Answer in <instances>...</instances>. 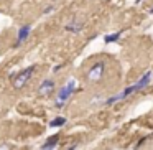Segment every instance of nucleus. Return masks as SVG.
Segmentation results:
<instances>
[{"label":"nucleus","instance_id":"nucleus-10","mask_svg":"<svg viewBox=\"0 0 153 150\" xmlns=\"http://www.w3.org/2000/svg\"><path fill=\"white\" fill-rule=\"evenodd\" d=\"M66 122H68V119H66V117H63V116H58V117H54V119L50 122V127H53V129H58V127H63V125H66Z\"/></svg>","mask_w":153,"mask_h":150},{"label":"nucleus","instance_id":"nucleus-14","mask_svg":"<svg viewBox=\"0 0 153 150\" xmlns=\"http://www.w3.org/2000/svg\"><path fill=\"white\" fill-rule=\"evenodd\" d=\"M0 150H10V147L8 145H0Z\"/></svg>","mask_w":153,"mask_h":150},{"label":"nucleus","instance_id":"nucleus-3","mask_svg":"<svg viewBox=\"0 0 153 150\" xmlns=\"http://www.w3.org/2000/svg\"><path fill=\"white\" fill-rule=\"evenodd\" d=\"M104 73H105V63H104V61H97V63H94L92 66L87 69L86 79L89 81V83H97V81L102 79Z\"/></svg>","mask_w":153,"mask_h":150},{"label":"nucleus","instance_id":"nucleus-8","mask_svg":"<svg viewBox=\"0 0 153 150\" xmlns=\"http://www.w3.org/2000/svg\"><path fill=\"white\" fill-rule=\"evenodd\" d=\"M82 28H84V23H82V22H79L77 18H74L73 22H69V23L64 25V30L69 31V33H81Z\"/></svg>","mask_w":153,"mask_h":150},{"label":"nucleus","instance_id":"nucleus-12","mask_svg":"<svg viewBox=\"0 0 153 150\" xmlns=\"http://www.w3.org/2000/svg\"><path fill=\"white\" fill-rule=\"evenodd\" d=\"M53 10H54V7H53V5H48V7L43 10V15H48V13H51Z\"/></svg>","mask_w":153,"mask_h":150},{"label":"nucleus","instance_id":"nucleus-13","mask_svg":"<svg viewBox=\"0 0 153 150\" xmlns=\"http://www.w3.org/2000/svg\"><path fill=\"white\" fill-rule=\"evenodd\" d=\"M59 69H61V64H58V66H54V68H53V73H58Z\"/></svg>","mask_w":153,"mask_h":150},{"label":"nucleus","instance_id":"nucleus-2","mask_svg":"<svg viewBox=\"0 0 153 150\" xmlns=\"http://www.w3.org/2000/svg\"><path fill=\"white\" fill-rule=\"evenodd\" d=\"M35 69H36V66L31 64V66H27V68H23V69H20L18 73L12 74L10 76L12 86H13L15 89H22L23 86H27V83H30V79L33 78Z\"/></svg>","mask_w":153,"mask_h":150},{"label":"nucleus","instance_id":"nucleus-7","mask_svg":"<svg viewBox=\"0 0 153 150\" xmlns=\"http://www.w3.org/2000/svg\"><path fill=\"white\" fill-rule=\"evenodd\" d=\"M58 143H59V134H54V135L48 137L46 142H45L43 145H41V149H40V150H56Z\"/></svg>","mask_w":153,"mask_h":150},{"label":"nucleus","instance_id":"nucleus-9","mask_svg":"<svg viewBox=\"0 0 153 150\" xmlns=\"http://www.w3.org/2000/svg\"><path fill=\"white\" fill-rule=\"evenodd\" d=\"M152 76H153V73H152V71H146V73L143 74V76L140 78V79H138V83L135 84V89H137V91L145 89V87L150 84V81H152Z\"/></svg>","mask_w":153,"mask_h":150},{"label":"nucleus","instance_id":"nucleus-15","mask_svg":"<svg viewBox=\"0 0 153 150\" xmlns=\"http://www.w3.org/2000/svg\"><path fill=\"white\" fill-rule=\"evenodd\" d=\"M76 149H77V143H73V145H71L68 150H76Z\"/></svg>","mask_w":153,"mask_h":150},{"label":"nucleus","instance_id":"nucleus-1","mask_svg":"<svg viewBox=\"0 0 153 150\" xmlns=\"http://www.w3.org/2000/svg\"><path fill=\"white\" fill-rule=\"evenodd\" d=\"M74 89H76V79H69L64 86H61L56 97H54V107L56 109H63L66 106V102L71 99V96L74 94Z\"/></svg>","mask_w":153,"mask_h":150},{"label":"nucleus","instance_id":"nucleus-11","mask_svg":"<svg viewBox=\"0 0 153 150\" xmlns=\"http://www.w3.org/2000/svg\"><path fill=\"white\" fill-rule=\"evenodd\" d=\"M120 37H122V31H115V33H109L104 37V43H115V41L120 40Z\"/></svg>","mask_w":153,"mask_h":150},{"label":"nucleus","instance_id":"nucleus-6","mask_svg":"<svg viewBox=\"0 0 153 150\" xmlns=\"http://www.w3.org/2000/svg\"><path fill=\"white\" fill-rule=\"evenodd\" d=\"M54 87H56V83H54L53 79H45V81H41V84L38 86V94H40V96H50L54 91Z\"/></svg>","mask_w":153,"mask_h":150},{"label":"nucleus","instance_id":"nucleus-4","mask_svg":"<svg viewBox=\"0 0 153 150\" xmlns=\"http://www.w3.org/2000/svg\"><path fill=\"white\" fill-rule=\"evenodd\" d=\"M30 35H31V25H23V27H20L17 31V40H15V43H13V48H20L22 45L30 38Z\"/></svg>","mask_w":153,"mask_h":150},{"label":"nucleus","instance_id":"nucleus-16","mask_svg":"<svg viewBox=\"0 0 153 150\" xmlns=\"http://www.w3.org/2000/svg\"><path fill=\"white\" fill-rule=\"evenodd\" d=\"M150 13H153V7H152V8H150Z\"/></svg>","mask_w":153,"mask_h":150},{"label":"nucleus","instance_id":"nucleus-5","mask_svg":"<svg viewBox=\"0 0 153 150\" xmlns=\"http://www.w3.org/2000/svg\"><path fill=\"white\" fill-rule=\"evenodd\" d=\"M135 84H132V86H128V87H125V89L122 91V93H119L117 96H110L109 99H105V106H110V104H115V102H119V101H122V99H125V97H128L132 93H135Z\"/></svg>","mask_w":153,"mask_h":150}]
</instances>
